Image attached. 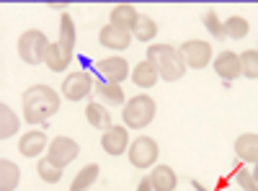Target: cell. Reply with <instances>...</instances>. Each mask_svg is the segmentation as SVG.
Segmentation results:
<instances>
[{
	"label": "cell",
	"mask_w": 258,
	"mask_h": 191,
	"mask_svg": "<svg viewBox=\"0 0 258 191\" xmlns=\"http://www.w3.org/2000/svg\"><path fill=\"white\" fill-rule=\"evenodd\" d=\"M132 34H135L140 41H150V39L158 34V24H155L150 16H140L137 24H135V29H132Z\"/></svg>",
	"instance_id": "27"
},
{
	"label": "cell",
	"mask_w": 258,
	"mask_h": 191,
	"mask_svg": "<svg viewBox=\"0 0 258 191\" xmlns=\"http://www.w3.org/2000/svg\"><path fill=\"white\" fill-rule=\"evenodd\" d=\"M204 24H207V31L214 39H225V29H222V21H220L217 11H207L204 13Z\"/></svg>",
	"instance_id": "29"
},
{
	"label": "cell",
	"mask_w": 258,
	"mask_h": 191,
	"mask_svg": "<svg viewBox=\"0 0 258 191\" xmlns=\"http://www.w3.org/2000/svg\"><path fill=\"white\" fill-rule=\"evenodd\" d=\"M132 80H135V86H140V88H153L158 83V70L145 59V62H140V65H135Z\"/></svg>",
	"instance_id": "18"
},
{
	"label": "cell",
	"mask_w": 258,
	"mask_h": 191,
	"mask_svg": "<svg viewBox=\"0 0 258 191\" xmlns=\"http://www.w3.org/2000/svg\"><path fill=\"white\" fill-rule=\"evenodd\" d=\"M47 147V137H44V132H39V130H34V132H26V137H21V142H18V153L21 155H26V158H36L41 150Z\"/></svg>",
	"instance_id": "14"
},
{
	"label": "cell",
	"mask_w": 258,
	"mask_h": 191,
	"mask_svg": "<svg viewBox=\"0 0 258 191\" xmlns=\"http://www.w3.org/2000/svg\"><path fill=\"white\" fill-rule=\"evenodd\" d=\"M238 181L243 186V191H258V178H255V171H245V168L238 165Z\"/></svg>",
	"instance_id": "30"
},
{
	"label": "cell",
	"mask_w": 258,
	"mask_h": 191,
	"mask_svg": "<svg viewBox=\"0 0 258 191\" xmlns=\"http://www.w3.org/2000/svg\"><path fill=\"white\" fill-rule=\"evenodd\" d=\"M101 145H103V150L109 155H121V153H126V147H129V135H126L124 126H109V130L103 132V137H101Z\"/></svg>",
	"instance_id": "10"
},
{
	"label": "cell",
	"mask_w": 258,
	"mask_h": 191,
	"mask_svg": "<svg viewBox=\"0 0 258 191\" xmlns=\"http://www.w3.org/2000/svg\"><path fill=\"white\" fill-rule=\"evenodd\" d=\"M21 103H24V116H26L29 124H41L59 111V96L49 86L26 88Z\"/></svg>",
	"instance_id": "1"
},
{
	"label": "cell",
	"mask_w": 258,
	"mask_h": 191,
	"mask_svg": "<svg viewBox=\"0 0 258 191\" xmlns=\"http://www.w3.org/2000/svg\"><path fill=\"white\" fill-rule=\"evenodd\" d=\"M150 183H153V191H173L178 183V176L170 165H158L153 176H150Z\"/></svg>",
	"instance_id": "15"
},
{
	"label": "cell",
	"mask_w": 258,
	"mask_h": 191,
	"mask_svg": "<svg viewBox=\"0 0 258 191\" xmlns=\"http://www.w3.org/2000/svg\"><path fill=\"white\" fill-rule=\"evenodd\" d=\"M21 178V171L13 160H3L0 163V191H16Z\"/></svg>",
	"instance_id": "20"
},
{
	"label": "cell",
	"mask_w": 258,
	"mask_h": 191,
	"mask_svg": "<svg viewBox=\"0 0 258 191\" xmlns=\"http://www.w3.org/2000/svg\"><path fill=\"white\" fill-rule=\"evenodd\" d=\"M98 41H101V47H109V49H126L129 47V31H121V29L109 24L101 29Z\"/></svg>",
	"instance_id": "13"
},
{
	"label": "cell",
	"mask_w": 258,
	"mask_h": 191,
	"mask_svg": "<svg viewBox=\"0 0 258 191\" xmlns=\"http://www.w3.org/2000/svg\"><path fill=\"white\" fill-rule=\"evenodd\" d=\"M78 155H80V147H78V142L70 140V137H54V140L49 142V150H47V158H49L52 163H57L59 168H64L68 163H73Z\"/></svg>",
	"instance_id": "8"
},
{
	"label": "cell",
	"mask_w": 258,
	"mask_h": 191,
	"mask_svg": "<svg viewBox=\"0 0 258 191\" xmlns=\"http://www.w3.org/2000/svg\"><path fill=\"white\" fill-rule=\"evenodd\" d=\"M137 191H153V183H150V178H142L140 186H137Z\"/></svg>",
	"instance_id": "31"
},
{
	"label": "cell",
	"mask_w": 258,
	"mask_h": 191,
	"mask_svg": "<svg viewBox=\"0 0 258 191\" xmlns=\"http://www.w3.org/2000/svg\"><path fill=\"white\" fill-rule=\"evenodd\" d=\"M98 171H101V168H98L96 163H91V165L80 168V173H78V176L73 178V183H70V191H88V188L96 183Z\"/></svg>",
	"instance_id": "21"
},
{
	"label": "cell",
	"mask_w": 258,
	"mask_h": 191,
	"mask_svg": "<svg viewBox=\"0 0 258 191\" xmlns=\"http://www.w3.org/2000/svg\"><path fill=\"white\" fill-rule=\"evenodd\" d=\"M181 57H183V65L191 68V70H202L212 62V44L209 41H202V39H191L178 49Z\"/></svg>",
	"instance_id": "5"
},
{
	"label": "cell",
	"mask_w": 258,
	"mask_h": 191,
	"mask_svg": "<svg viewBox=\"0 0 258 191\" xmlns=\"http://www.w3.org/2000/svg\"><path fill=\"white\" fill-rule=\"evenodd\" d=\"M44 62H47V68H49L52 73H62V70H68V68H70V62H73V52L62 49V47H59V41H57V44H49Z\"/></svg>",
	"instance_id": "16"
},
{
	"label": "cell",
	"mask_w": 258,
	"mask_h": 191,
	"mask_svg": "<svg viewBox=\"0 0 258 191\" xmlns=\"http://www.w3.org/2000/svg\"><path fill=\"white\" fill-rule=\"evenodd\" d=\"M36 171H39V178H41V181H47V183H57V181L62 178V168H59L57 163H52L49 158L39 160Z\"/></svg>",
	"instance_id": "28"
},
{
	"label": "cell",
	"mask_w": 258,
	"mask_h": 191,
	"mask_svg": "<svg viewBox=\"0 0 258 191\" xmlns=\"http://www.w3.org/2000/svg\"><path fill=\"white\" fill-rule=\"evenodd\" d=\"M93 88H96V86H93L91 73H83V70L70 73L68 78L62 80V96L68 98V101H83Z\"/></svg>",
	"instance_id": "7"
},
{
	"label": "cell",
	"mask_w": 258,
	"mask_h": 191,
	"mask_svg": "<svg viewBox=\"0 0 258 191\" xmlns=\"http://www.w3.org/2000/svg\"><path fill=\"white\" fill-rule=\"evenodd\" d=\"M214 73H217L220 78H225V80H235L240 75V59H238V54L230 52V49L220 52L217 57H214Z\"/></svg>",
	"instance_id": "11"
},
{
	"label": "cell",
	"mask_w": 258,
	"mask_h": 191,
	"mask_svg": "<svg viewBox=\"0 0 258 191\" xmlns=\"http://www.w3.org/2000/svg\"><path fill=\"white\" fill-rule=\"evenodd\" d=\"M137 18H140V13H137L135 6L121 3V6H116V8L111 11V26H116V29H121V31H132L135 24H137Z\"/></svg>",
	"instance_id": "12"
},
{
	"label": "cell",
	"mask_w": 258,
	"mask_h": 191,
	"mask_svg": "<svg viewBox=\"0 0 258 191\" xmlns=\"http://www.w3.org/2000/svg\"><path fill=\"white\" fill-rule=\"evenodd\" d=\"M222 29H225V36H232V39H245L248 31H250L248 21L243 16H230L225 24H222Z\"/></svg>",
	"instance_id": "25"
},
{
	"label": "cell",
	"mask_w": 258,
	"mask_h": 191,
	"mask_svg": "<svg viewBox=\"0 0 258 191\" xmlns=\"http://www.w3.org/2000/svg\"><path fill=\"white\" fill-rule=\"evenodd\" d=\"M155 111H158L155 101L145 93H140L135 98H129V103L121 109V119L129 130H145V126L155 119Z\"/></svg>",
	"instance_id": "3"
},
{
	"label": "cell",
	"mask_w": 258,
	"mask_h": 191,
	"mask_svg": "<svg viewBox=\"0 0 258 191\" xmlns=\"http://www.w3.org/2000/svg\"><path fill=\"white\" fill-rule=\"evenodd\" d=\"M85 116H88V121L96 126V130H103L106 132L111 126V114H109V109H103L101 103H88Z\"/></svg>",
	"instance_id": "23"
},
{
	"label": "cell",
	"mask_w": 258,
	"mask_h": 191,
	"mask_svg": "<svg viewBox=\"0 0 258 191\" xmlns=\"http://www.w3.org/2000/svg\"><path fill=\"white\" fill-rule=\"evenodd\" d=\"M59 47L68 52L75 49V21L70 18V13H62L59 18Z\"/></svg>",
	"instance_id": "22"
},
{
	"label": "cell",
	"mask_w": 258,
	"mask_h": 191,
	"mask_svg": "<svg viewBox=\"0 0 258 191\" xmlns=\"http://www.w3.org/2000/svg\"><path fill=\"white\" fill-rule=\"evenodd\" d=\"M235 153H238L245 163H253L258 160V135L255 132H248V135H240L235 140Z\"/></svg>",
	"instance_id": "17"
},
{
	"label": "cell",
	"mask_w": 258,
	"mask_h": 191,
	"mask_svg": "<svg viewBox=\"0 0 258 191\" xmlns=\"http://www.w3.org/2000/svg\"><path fill=\"white\" fill-rule=\"evenodd\" d=\"M147 62L158 70V78H163L168 83L183 78V73H186L181 52L173 49L170 44H153V47H147Z\"/></svg>",
	"instance_id": "2"
},
{
	"label": "cell",
	"mask_w": 258,
	"mask_h": 191,
	"mask_svg": "<svg viewBox=\"0 0 258 191\" xmlns=\"http://www.w3.org/2000/svg\"><path fill=\"white\" fill-rule=\"evenodd\" d=\"M18 132V116L13 114V109L11 106H0V137L3 140H8V137H13Z\"/></svg>",
	"instance_id": "24"
},
{
	"label": "cell",
	"mask_w": 258,
	"mask_h": 191,
	"mask_svg": "<svg viewBox=\"0 0 258 191\" xmlns=\"http://www.w3.org/2000/svg\"><path fill=\"white\" fill-rule=\"evenodd\" d=\"M96 70L103 75L106 83H119L129 75V62L121 59V57H109V59H98L96 62Z\"/></svg>",
	"instance_id": "9"
},
{
	"label": "cell",
	"mask_w": 258,
	"mask_h": 191,
	"mask_svg": "<svg viewBox=\"0 0 258 191\" xmlns=\"http://www.w3.org/2000/svg\"><path fill=\"white\" fill-rule=\"evenodd\" d=\"M238 59H240V75L255 80L258 78V52H255V47L253 49H245Z\"/></svg>",
	"instance_id": "26"
},
{
	"label": "cell",
	"mask_w": 258,
	"mask_h": 191,
	"mask_svg": "<svg viewBox=\"0 0 258 191\" xmlns=\"http://www.w3.org/2000/svg\"><path fill=\"white\" fill-rule=\"evenodd\" d=\"M47 49H49V41H47V36L41 34L39 29H29V31L21 34V39H18V57L24 62H29V65H39V62H44Z\"/></svg>",
	"instance_id": "4"
},
{
	"label": "cell",
	"mask_w": 258,
	"mask_h": 191,
	"mask_svg": "<svg viewBox=\"0 0 258 191\" xmlns=\"http://www.w3.org/2000/svg\"><path fill=\"white\" fill-rule=\"evenodd\" d=\"M93 91L98 93L101 101H106L109 106H121V103H124V91L116 86V83H106V80H101V83H96V88H93Z\"/></svg>",
	"instance_id": "19"
},
{
	"label": "cell",
	"mask_w": 258,
	"mask_h": 191,
	"mask_svg": "<svg viewBox=\"0 0 258 191\" xmlns=\"http://www.w3.org/2000/svg\"><path fill=\"white\" fill-rule=\"evenodd\" d=\"M129 163L135 168H150L158 160V142L153 137H137L132 145H129Z\"/></svg>",
	"instance_id": "6"
},
{
	"label": "cell",
	"mask_w": 258,
	"mask_h": 191,
	"mask_svg": "<svg viewBox=\"0 0 258 191\" xmlns=\"http://www.w3.org/2000/svg\"><path fill=\"white\" fill-rule=\"evenodd\" d=\"M191 186H194V188H197V191H207V188H204V186H202L199 181H191Z\"/></svg>",
	"instance_id": "32"
}]
</instances>
